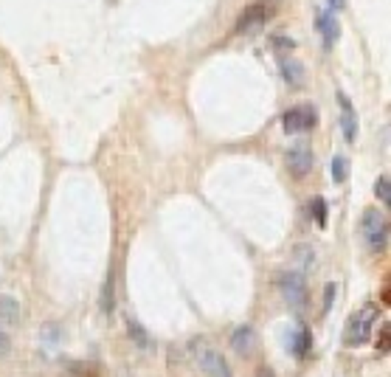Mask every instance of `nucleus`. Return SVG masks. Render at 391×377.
<instances>
[{"instance_id":"f257e3e1","label":"nucleus","mask_w":391,"mask_h":377,"mask_svg":"<svg viewBox=\"0 0 391 377\" xmlns=\"http://www.w3.org/2000/svg\"><path fill=\"white\" fill-rule=\"evenodd\" d=\"M375 321H377V307L375 304H366V307H360L349 321H346V332H344V341L346 346H360V343H366L372 330H375Z\"/></svg>"},{"instance_id":"f03ea898","label":"nucleus","mask_w":391,"mask_h":377,"mask_svg":"<svg viewBox=\"0 0 391 377\" xmlns=\"http://www.w3.org/2000/svg\"><path fill=\"white\" fill-rule=\"evenodd\" d=\"M192 355H194V363L203 369V374H208V377H231V366L225 363L223 352H217L214 346H208L205 341L192 346Z\"/></svg>"},{"instance_id":"7ed1b4c3","label":"nucleus","mask_w":391,"mask_h":377,"mask_svg":"<svg viewBox=\"0 0 391 377\" xmlns=\"http://www.w3.org/2000/svg\"><path fill=\"white\" fill-rule=\"evenodd\" d=\"M360 231H364V240L372 251H383L388 242V222L386 214H380L377 209H369L364 214V222H360Z\"/></svg>"},{"instance_id":"20e7f679","label":"nucleus","mask_w":391,"mask_h":377,"mask_svg":"<svg viewBox=\"0 0 391 377\" xmlns=\"http://www.w3.org/2000/svg\"><path fill=\"white\" fill-rule=\"evenodd\" d=\"M279 290H282V296L290 307L295 310H302L304 301H307V284H304V276L298 273V271H287L279 276Z\"/></svg>"},{"instance_id":"39448f33","label":"nucleus","mask_w":391,"mask_h":377,"mask_svg":"<svg viewBox=\"0 0 391 377\" xmlns=\"http://www.w3.org/2000/svg\"><path fill=\"white\" fill-rule=\"evenodd\" d=\"M315 119H318L315 110L307 107V104L290 107V110L284 113V133H290V135H295V133H307V130L315 127Z\"/></svg>"},{"instance_id":"423d86ee","label":"nucleus","mask_w":391,"mask_h":377,"mask_svg":"<svg viewBox=\"0 0 391 377\" xmlns=\"http://www.w3.org/2000/svg\"><path fill=\"white\" fill-rule=\"evenodd\" d=\"M313 166H315V155L310 152V147H304V144H295V147L287 150V169H290L293 178L310 175Z\"/></svg>"},{"instance_id":"0eeeda50","label":"nucleus","mask_w":391,"mask_h":377,"mask_svg":"<svg viewBox=\"0 0 391 377\" xmlns=\"http://www.w3.org/2000/svg\"><path fill=\"white\" fill-rule=\"evenodd\" d=\"M265 20H267L265 6H259V3H256V6H248L243 14H239L234 32H236V34H256V32H262Z\"/></svg>"},{"instance_id":"6e6552de","label":"nucleus","mask_w":391,"mask_h":377,"mask_svg":"<svg viewBox=\"0 0 391 377\" xmlns=\"http://www.w3.org/2000/svg\"><path fill=\"white\" fill-rule=\"evenodd\" d=\"M338 104H341V133L352 144L357 138V113H355L352 99L346 93H338Z\"/></svg>"},{"instance_id":"1a4fd4ad","label":"nucleus","mask_w":391,"mask_h":377,"mask_svg":"<svg viewBox=\"0 0 391 377\" xmlns=\"http://www.w3.org/2000/svg\"><path fill=\"white\" fill-rule=\"evenodd\" d=\"M315 25H318L321 40H324V45H326V48L338 40V20H335V14H333V12L318 9V12H315Z\"/></svg>"},{"instance_id":"9d476101","label":"nucleus","mask_w":391,"mask_h":377,"mask_svg":"<svg viewBox=\"0 0 391 377\" xmlns=\"http://www.w3.org/2000/svg\"><path fill=\"white\" fill-rule=\"evenodd\" d=\"M279 68H282V76H284V82L290 84V88H298V84L304 82V65L295 60V56L290 54H282L279 56Z\"/></svg>"},{"instance_id":"9b49d317","label":"nucleus","mask_w":391,"mask_h":377,"mask_svg":"<svg viewBox=\"0 0 391 377\" xmlns=\"http://www.w3.org/2000/svg\"><path fill=\"white\" fill-rule=\"evenodd\" d=\"M254 330L251 327H236L234 330V335H231V346H234V352H239V355H248L251 350H254Z\"/></svg>"},{"instance_id":"f8f14e48","label":"nucleus","mask_w":391,"mask_h":377,"mask_svg":"<svg viewBox=\"0 0 391 377\" xmlns=\"http://www.w3.org/2000/svg\"><path fill=\"white\" fill-rule=\"evenodd\" d=\"M310 332L304 330V327H295L293 330V335H290V350L295 352V355H307V350H310Z\"/></svg>"},{"instance_id":"ddd939ff","label":"nucleus","mask_w":391,"mask_h":377,"mask_svg":"<svg viewBox=\"0 0 391 377\" xmlns=\"http://www.w3.org/2000/svg\"><path fill=\"white\" fill-rule=\"evenodd\" d=\"M293 259L298 262V268H302V271H310V268L315 265V251H313L310 245H298V248L293 251Z\"/></svg>"},{"instance_id":"4468645a","label":"nucleus","mask_w":391,"mask_h":377,"mask_svg":"<svg viewBox=\"0 0 391 377\" xmlns=\"http://www.w3.org/2000/svg\"><path fill=\"white\" fill-rule=\"evenodd\" d=\"M17 315H20L17 301L9 299V296H0V318H3V321H9V324H14V321H17Z\"/></svg>"},{"instance_id":"2eb2a0df","label":"nucleus","mask_w":391,"mask_h":377,"mask_svg":"<svg viewBox=\"0 0 391 377\" xmlns=\"http://www.w3.org/2000/svg\"><path fill=\"white\" fill-rule=\"evenodd\" d=\"M346 175H349V161H346L344 155H335V158H333V181H335V183H344Z\"/></svg>"},{"instance_id":"dca6fc26","label":"nucleus","mask_w":391,"mask_h":377,"mask_svg":"<svg viewBox=\"0 0 391 377\" xmlns=\"http://www.w3.org/2000/svg\"><path fill=\"white\" fill-rule=\"evenodd\" d=\"M375 194L383 200V206H388V203H391V183H388V175H380V178H377Z\"/></svg>"},{"instance_id":"f3484780","label":"nucleus","mask_w":391,"mask_h":377,"mask_svg":"<svg viewBox=\"0 0 391 377\" xmlns=\"http://www.w3.org/2000/svg\"><path fill=\"white\" fill-rule=\"evenodd\" d=\"M310 209H313V214H315V222L324 228V225H326V203H324V197H315Z\"/></svg>"},{"instance_id":"a211bd4d","label":"nucleus","mask_w":391,"mask_h":377,"mask_svg":"<svg viewBox=\"0 0 391 377\" xmlns=\"http://www.w3.org/2000/svg\"><path fill=\"white\" fill-rule=\"evenodd\" d=\"M333 299H335V284H326V293H324V312L333 310Z\"/></svg>"},{"instance_id":"6ab92c4d","label":"nucleus","mask_w":391,"mask_h":377,"mask_svg":"<svg viewBox=\"0 0 391 377\" xmlns=\"http://www.w3.org/2000/svg\"><path fill=\"white\" fill-rule=\"evenodd\" d=\"M324 9L335 14V12H341V9H344V0H326V6H324Z\"/></svg>"},{"instance_id":"aec40b11","label":"nucleus","mask_w":391,"mask_h":377,"mask_svg":"<svg viewBox=\"0 0 391 377\" xmlns=\"http://www.w3.org/2000/svg\"><path fill=\"white\" fill-rule=\"evenodd\" d=\"M6 352H9V338L3 330H0V355H6Z\"/></svg>"}]
</instances>
